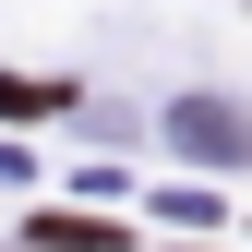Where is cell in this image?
Returning a JSON list of instances; mask_svg holds the SVG:
<instances>
[{
	"mask_svg": "<svg viewBox=\"0 0 252 252\" xmlns=\"http://www.w3.org/2000/svg\"><path fill=\"white\" fill-rule=\"evenodd\" d=\"M180 144H192V156H240V108L192 96V108H180Z\"/></svg>",
	"mask_w": 252,
	"mask_h": 252,
	"instance_id": "cell-1",
	"label": "cell"
},
{
	"mask_svg": "<svg viewBox=\"0 0 252 252\" xmlns=\"http://www.w3.org/2000/svg\"><path fill=\"white\" fill-rule=\"evenodd\" d=\"M24 240H36V252H120V240L96 228V216H36V228H24Z\"/></svg>",
	"mask_w": 252,
	"mask_h": 252,
	"instance_id": "cell-2",
	"label": "cell"
}]
</instances>
